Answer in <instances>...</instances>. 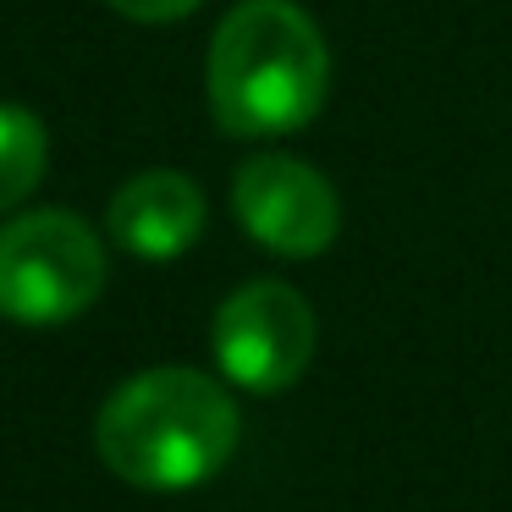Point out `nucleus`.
<instances>
[{
  "instance_id": "nucleus-4",
  "label": "nucleus",
  "mask_w": 512,
  "mask_h": 512,
  "mask_svg": "<svg viewBox=\"0 0 512 512\" xmlns=\"http://www.w3.org/2000/svg\"><path fill=\"white\" fill-rule=\"evenodd\" d=\"M314 309L287 281H248L215 309L210 347L237 391L276 397L314 358Z\"/></svg>"
},
{
  "instance_id": "nucleus-7",
  "label": "nucleus",
  "mask_w": 512,
  "mask_h": 512,
  "mask_svg": "<svg viewBox=\"0 0 512 512\" xmlns=\"http://www.w3.org/2000/svg\"><path fill=\"white\" fill-rule=\"evenodd\" d=\"M45 166H50L45 122L23 105H0V215H12L45 182Z\"/></svg>"
},
{
  "instance_id": "nucleus-2",
  "label": "nucleus",
  "mask_w": 512,
  "mask_h": 512,
  "mask_svg": "<svg viewBox=\"0 0 512 512\" xmlns=\"http://www.w3.org/2000/svg\"><path fill=\"white\" fill-rule=\"evenodd\" d=\"M210 111L232 138L309 127L331 94V50L298 0H243L210 39Z\"/></svg>"
},
{
  "instance_id": "nucleus-5",
  "label": "nucleus",
  "mask_w": 512,
  "mask_h": 512,
  "mask_svg": "<svg viewBox=\"0 0 512 512\" xmlns=\"http://www.w3.org/2000/svg\"><path fill=\"white\" fill-rule=\"evenodd\" d=\"M232 215L259 248L281 259H314L342 232L336 188L298 155H254L232 177Z\"/></svg>"
},
{
  "instance_id": "nucleus-6",
  "label": "nucleus",
  "mask_w": 512,
  "mask_h": 512,
  "mask_svg": "<svg viewBox=\"0 0 512 512\" xmlns=\"http://www.w3.org/2000/svg\"><path fill=\"white\" fill-rule=\"evenodd\" d=\"M204 221H210L204 188L188 171H171V166L127 177L111 193V210H105V226H111L116 248L133 259H149V265L182 259L204 237Z\"/></svg>"
},
{
  "instance_id": "nucleus-8",
  "label": "nucleus",
  "mask_w": 512,
  "mask_h": 512,
  "mask_svg": "<svg viewBox=\"0 0 512 512\" xmlns=\"http://www.w3.org/2000/svg\"><path fill=\"white\" fill-rule=\"evenodd\" d=\"M105 6L133 23H177V17L199 12V0H105Z\"/></svg>"
},
{
  "instance_id": "nucleus-3",
  "label": "nucleus",
  "mask_w": 512,
  "mask_h": 512,
  "mask_svg": "<svg viewBox=\"0 0 512 512\" xmlns=\"http://www.w3.org/2000/svg\"><path fill=\"white\" fill-rule=\"evenodd\" d=\"M105 292V243L78 210H23L0 221V320L67 325Z\"/></svg>"
},
{
  "instance_id": "nucleus-1",
  "label": "nucleus",
  "mask_w": 512,
  "mask_h": 512,
  "mask_svg": "<svg viewBox=\"0 0 512 512\" xmlns=\"http://www.w3.org/2000/svg\"><path fill=\"white\" fill-rule=\"evenodd\" d=\"M237 402L215 375L188 364L144 369L105 397L94 419L100 463L133 490H193L237 452Z\"/></svg>"
}]
</instances>
